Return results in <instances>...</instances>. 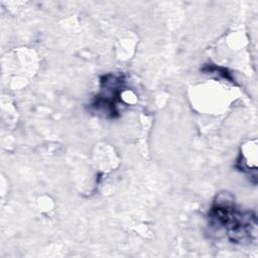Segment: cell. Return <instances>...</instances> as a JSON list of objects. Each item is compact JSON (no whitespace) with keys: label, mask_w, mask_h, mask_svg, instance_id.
Segmentation results:
<instances>
[{"label":"cell","mask_w":258,"mask_h":258,"mask_svg":"<svg viewBox=\"0 0 258 258\" xmlns=\"http://www.w3.org/2000/svg\"><path fill=\"white\" fill-rule=\"evenodd\" d=\"M209 226L215 232H223L232 243L244 245L256 239V215L239 209L228 192L216 197L209 212Z\"/></svg>","instance_id":"obj_1"},{"label":"cell","mask_w":258,"mask_h":258,"mask_svg":"<svg viewBox=\"0 0 258 258\" xmlns=\"http://www.w3.org/2000/svg\"><path fill=\"white\" fill-rule=\"evenodd\" d=\"M124 84L122 75L108 74L101 78V92L94 98L91 107L94 112L108 118L119 115L118 103Z\"/></svg>","instance_id":"obj_2"}]
</instances>
